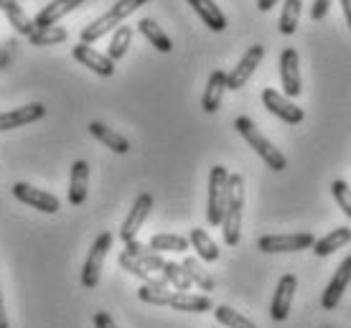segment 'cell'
Masks as SVG:
<instances>
[{"label": "cell", "mask_w": 351, "mask_h": 328, "mask_svg": "<svg viewBox=\"0 0 351 328\" xmlns=\"http://www.w3.org/2000/svg\"><path fill=\"white\" fill-rule=\"evenodd\" d=\"M242 209H245V178L239 173H229L227 206H224V219H221V234H224L227 247L239 244V237H242Z\"/></svg>", "instance_id": "1"}, {"label": "cell", "mask_w": 351, "mask_h": 328, "mask_svg": "<svg viewBox=\"0 0 351 328\" xmlns=\"http://www.w3.org/2000/svg\"><path fill=\"white\" fill-rule=\"evenodd\" d=\"M13 196H16L21 204L34 206V209H38V212H44V214H56L62 209V201H59L56 196L31 186V184H21V181L13 184Z\"/></svg>", "instance_id": "9"}, {"label": "cell", "mask_w": 351, "mask_h": 328, "mask_svg": "<svg viewBox=\"0 0 351 328\" xmlns=\"http://www.w3.org/2000/svg\"><path fill=\"white\" fill-rule=\"evenodd\" d=\"M280 81H282V92L288 99H295L303 92V84H300V64H298V51L295 49H282L280 53Z\"/></svg>", "instance_id": "10"}, {"label": "cell", "mask_w": 351, "mask_h": 328, "mask_svg": "<svg viewBox=\"0 0 351 328\" xmlns=\"http://www.w3.org/2000/svg\"><path fill=\"white\" fill-rule=\"evenodd\" d=\"M138 31L145 36V41H148L153 49H158L160 53H171L173 51V44H171V38L163 28L153 21V18H141V23H138Z\"/></svg>", "instance_id": "24"}, {"label": "cell", "mask_w": 351, "mask_h": 328, "mask_svg": "<svg viewBox=\"0 0 351 328\" xmlns=\"http://www.w3.org/2000/svg\"><path fill=\"white\" fill-rule=\"evenodd\" d=\"M69 38V31L62 26H49V28H36L34 34L28 36L31 46H53V44H64Z\"/></svg>", "instance_id": "31"}, {"label": "cell", "mask_w": 351, "mask_h": 328, "mask_svg": "<svg viewBox=\"0 0 351 328\" xmlns=\"http://www.w3.org/2000/svg\"><path fill=\"white\" fill-rule=\"evenodd\" d=\"M331 3L334 0H313V5H311V21H324L328 8H331Z\"/></svg>", "instance_id": "37"}, {"label": "cell", "mask_w": 351, "mask_h": 328, "mask_svg": "<svg viewBox=\"0 0 351 328\" xmlns=\"http://www.w3.org/2000/svg\"><path fill=\"white\" fill-rule=\"evenodd\" d=\"M224 89H227V74L221 69L211 71L209 81H206V89H204V97H202V107L204 112H217L221 105V97H224Z\"/></svg>", "instance_id": "18"}, {"label": "cell", "mask_w": 351, "mask_h": 328, "mask_svg": "<svg viewBox=\"0 0 351 328\" xmlns=\"http://www.w3.org/2000/svg\"><path fill=\"white\" fill-rule=\"evenodd\" d=\"M148 0H117L112 5V10H107L105 16L95 18L89 26L82 28V36H80V44H95V41H99L105 34H110V31H114L117 26H123V21L128 16H132L135 10L141 8V5H145Z\"/></svg>", "instance_id": "2"}, {"label": "cell", "mask_w": 351, "mask_h": 328, "mask_svg": "<svg viewBox=\"0 0 351 328\" xmlns=\"http://www.w3.org/2000/svg\"><path fill=\"white\" fill-rule=\"evenodd\" d=\"M168 305H171L173 311H184V313H206V311H211V298L206 293L196 295V293H178V290H176V293L171 295Z\"/></svg>", "instance_id": "21"}, {"label": "cell", "mask_w": 351, "mask_h": 328, "mask_svg": "<svg viewBox=\"0 0 351 328\" xmlns=\"http://www.w3.org/2000/svg\"><path fill=\"white\" fill-rule=\"evenodd\" d=\"M263 105L267 107V112H272L275 117H280L282 123L288 125H300L303 123V117H306V112H303V107H298L293 99H288L285 94H280V92H275V89H263Z\"/></svg>", "instance_id": "7"}, {"label": "cell", "mask_w": 351, "mask_h": 328, "mask_svg": "<svg viewBox=\"0 0 351 328\" xmlns=\"http://www.w3.org/2000/svg\"><path fill=\"white\" fill-rule=\"evenodd\" d=\"M125 252H128V255H132V257L138 260L141 265L148 267L150 273H153V270H163V265H166V260H163V255H160V252H153L148 244H143V242H138V240L125 242Z\"/></svg>", "instance_id": "25"}, {"label": "cell", "mask_w": 351, "mask_h": 328, "mask_svg": "<svg viewBox=\"0 0 351 328\" xmlns=\"http://www.w3.org/2000/svg\"><path fill=\"white\" fill-rule=\"evenodd\" d=\"M229 171L224 166H214L209 173V201H206V222L211 227H221L224 206H227Z\"/></svg>", "instance_id": "4"}, {"label": "cell", "mask_w": 351, "mask_h": 328, "mask_svg": "<svg viewBox=\"0 0 351 328\" xmlns=\"http://www.w3.org/2000/svg\"><path fill=\"white\" fill-rule=\"evenodd\" d=\"M181 267L186 270V275H189V280H191L193 285H199L204 293H211L214 290V277L206 273L202 267V262L193 257H186L184 262H181Z\"/></svg>", "instance_id": "30"}, {"label": "cell", "mask_w": 351, "mask_h": 328, "mask_svg": "<svg viewBox=\"0 0 351 328\" xmlns=\"http://www.w3.org/2000/svg\"><path fill=\"white\" fill-rule=\"evenodd\" d=\"M351 242V229L349 227H336L334 231H328L324 240L313 242V252H316L318 257H328V255H334L336 249L346 247Z\"/></svg>", "instance_id": "23"}, {"label": "cell", "mask_w": 351, "mask_h": 328, "mask_svg": "<svg viewBox=\"0 0 351 328\" xmlns=\"http://www.w3.org/2000/svg\"><path fill=\"white\" fill-rule=\"evenodd\" d=\"M150 209H153V196L150 194H141L138 199H135V204H132L128 219H125L123 227H120V240L130 242L138 237V231L143 229V224H145V219H148Z\"/></svg>", "instance_id": "12"}, {"label": "cell", "mask_w": 351, "mask_h": 328, "mask_svg": "<svg viewBox=\"0 0 351 328\" xmlns=\"http://www.w3.org/2000/svg\"><path fill=\"white\" fill-rule=\"evenodd\" d=\"M214 318L224 328H257L247 316H242V313L234 311V308H229V305H219V308L214 311Z\"/></svg>", "instance_id": "33"}, {"label": "cell", "mask_w": 351, "mask_h": 328, "mask_svg": "<svg viewBox=\"0 0 351 328\" xmlns=\"http://www.w3.org/2000/svg\"><path fill=\"white\" fill-rule=\"evenodd\" d=\"M89 133H92V138H97V140L102 142L105 148H110L112 153H117V155H125V153L130 151V140L123 138L120 133H114L112 127H107V125L89 123Z\"/></svg>", "instance_id": "20"}, {"label": "cell", "mask_w": 351, "mask_h": 328, "mask_svg": "<svg viewBox=\"0 0 351 328\" xmlns=\"http://www.w3.org/2000/svg\"><path fill=\"white\" fill-rule=\"evenodd\" d=\"M0 328H10L8 326V316H5V301H3V290H0Z\"/></svg>", "instance_id": "39"}, {"label": "cell", "mask_w": 351, "mask_h": 328, "mask_svg": "<svg viewBox=\"0 0 351 328\" xmlns=\"http://www.w3.org/2000/svg\"><path fill=\"white\" fill-rule=\"evenodd\" d=\"M84 3V0H51L49 5H44V8L36 13L34 18V26L36 28H49L53 26L56 21H62L66 13H71V10H77Z\"/></svg>", "instance_id": "16"}, {"label": "cell", "mask_w": 351, "mask_h": 328, "mask_svg": "<svg viewBox=\"0 0 351 328\" xmlns=\"http://www.w3.org/2000/svg\"><path fill=\"white\" fill-rule=\"evenodd\" d=\"M87 188H89V163L87 160H74L69 178V204L82 206L87 201Z\"/></svg>", "instance_id": "17"}, {"label": "cell", "mask_w": 351, "mask_h": 328, "mask_svg": "<svg viewBox=\"0 0 351 328\" xmlns=\"http://www.w3.org/2000/svg\"><path fill=\"white\" fill-rule=\"evenodd\" d=\"M95 328H117V323L112 320V316L107 311H97L95 313Z\"/></svg>", "instance_id": "38"}, {"label": "cell", "mask_w": 351, "mask_h": 328, "mask_svg": "<svg viewBox=\"0 0 351 328\" xmlns=\"http://www.w3.org/2000/svg\"><path fill=\"white\" fill-rule=\"evenodd\" d=\"M110 247H112V234H110V231H102V234L95 240L92 249H89L87 260H84V267H82V288L95 290L97 285H99V277H102V265H105Z\"/></svg>", "instance_id": "5"}, {"label": "cell", "mask_w": 351, "mask_h": 328, "mask_svg": "<svg viewBox=\"0 0 351 328\" xmlns=\"http://www.w3.org/2000/svg\"><path fill=\"white\" fill-rule=\"evenodd\" d=\"M265 59V46L255 44L250 46L245 51V56L239 59V64L234 66V69L227 74V89H232V92H237V89H242L250 81V77L255 74V69L260 66V62Z\"/></svg>", "instance_id": "8"}, {"label": "cell", "mask_w": 351, "mask_h": 328, "mask_svg": "<svg viewBox=\"0 0 351 328\" xmlns=\"http://www.w3.org/2000/svg\"><path fill=\"white\" fill-rule=\"evenodd\" d=\"M171 295L173 293L168 290V285H141L138 290V298L148 305H168Z\"/></svg>", "instance_id": "35"}, {"label": "cell", "mask_w": 351, "mask_h": 328, "mask_svg": "<svg viewBox=\"0 0 351 328\" xmlns=\"http://www.w3.org/2000/svg\"><path fill=\"white\" fill-rule=\"evenodd\" d=\"M280 0H257V8L263 10V13H267V10H272V5H278Z\"/></svg>", "instance_id": "40"}, {"label": "cell", "mask_w": 351, "mask_h": 328, "mask_svg": "<svg viewBox=\"0 0 351 328\" xmlns=\"http://www.w3.org/2000/svg\"><path fill=\"white\" fill-rule=\"evenodd\" d=\"M331 194H334L339 209L351 219V188L346 186L343 181H334V184H331Z\"/></svg>", "instance_id": "36"}, {"label": "cell", "mask_w": 351, "mask_h": 328, "mask_svg": "<svg viewBox=\"0 0 351 328\" xmlns=\"http://www.w3.org/2000/svg\"><path fill=\"white\" fill-rule=\"evenodd\" d=\"M189 5L196 10V16L204 21V26H209L211 31L221 34L227 28V16L221 13V8L214 0H189Z\"/></svg>", "instance_id": "19"}, {"label": "cell", "mask_w": 351, "mask_h": 328, "mask_svg": "<svg viewBox=\"0 0 351 328\" xmlns=\"http://www.w3.org/2000/svg\"><path fill=\"white\" fill-rule=\"evenodd\" d=\"M44 115H46V107L41 105V102H31V105H26V107L3 112V115H0V133H8V130L23 127V125L38 123Z\"/></svg>", "instance_id": "15"}, {"label": "cell", "mask_w": 351, "mask_h": 328, "mask_svg": "<svg viewBox=\"0 0 351 328\" xmlns=\"http://www.w3.org/2000/svg\"><path fill=\"white\" fill-rule=\"evenodd\" d=\"M349 283H351V255L343 260L341 265L336 267L334 277H331V280H328V285H326L324 298H321L324 311H334L336 305H339V301H341L343 290L349 288Z\"/></svg>", "instance_id": "13"}, {"label": "cell", "mask_w": 351, "mask_h": 328, "mask_svg": "<svg viewBox=\"0 0 351 328\" xmlns=\"http://www.w3.org/2000/svg\"><path fill=\"white\" fill-rule=\"evenodd\" d=\"M295 288H298V277L293 275V273H288V275L280 277L278 290H275V295H272V303H270V318L272 320H285L290 316Z\"/></svg>", "instance_id": "11"}, {"label": "cell", "mask_w": 351, "mask_h": 328, "mask_svg": "<svg viewBox=\"0 0 351 328\" xmlns=\"http://www.w3.org/2000/svg\"><path fill=\"white\" fill-rule=\"evenodd\" d=\"M153 252H189L191 242L181 234H153L148 244Z\"/></svg>", "instance_id": "28"}, {"label": "cell", "mask_w": 351, "mask_h": 328, "mask_svg": "<svg viewBox=\"0 0 351 328\" xmlns=\"http://www.w3.org/2000/svg\"><path fill=\"white\" fill-rule=\"evenodd\" d=\"M234 127H237V133L247 140V145H250V148H252V151L265 160V166H267V168H272V171L288 168V158H285V155H282V153L278 151V148H275V145H272V142L267 140L260 130H257V125L252 123L250 117H245V115L237 117V120H234Z\"/></svg>", "instance_id": "3"}, {"label": "cell", "mask_w": 351, "mask_h": 328, "mask_svg": "<svg viewBox=\"0 0 351 328\" xmlns=\"http://www.w3.org/2000/svg\"><path fill=\"white\" fill-rule=\"evenodd\" d=\"M0 10L5 13V18L10 21V26L16 28L21 36H31L36 31L34 18L18 5V0H0Z\"/></svg>", "instance_id": "22"}, {"label": "cell", "mask_w": 351, "mask_h": 328, "mask_svg": "<svg viewBox=\"0 0 351 328\" xmlns=\"http://www.w3.org/2000/svg\"><path fill=\"white\" fill-rule=\"evenodd\" d=\"M71 56L82 64V66H87L89 71H95L99 77H112L114 74V62L107 56V53L97 51L92 46L87 44H77L71 49Z\"/></svg>", "instance_id": "14"}, {"label": "cell", "mask_w": 351, "mask_h": 328, "mask_svg": "<svg viewBox=\"0 0 351 328\" xmlns=\"http://www.w3.org/2000/svg\"><path fill=\"white\" fill-rule=\"evenodd\" d=\"M120 267H123V270H128L130 275H135L138 280H143V285H168L166 277H163V275L156 277L148 267L141 265V262L132 257V255H128V252H123V255H120Z\"/></svg>", "instance_id": "27"}, {"label": "cell", "mask_w": 351, "mask_h": 328, "mask_svg": "<svg viewBox=\"0 0 351 328\" xmlns=\"http://www.w3.org/2000/svg\"><path fill=\"white\" fill-rule=\"evenodd\" d=\"M313 234L300 231V234H265L257 240V249H263L267 255L272 252H300V249L313 247Z\"/></svg>", "instance_id": "6"}, {"label": "cell", "mask_w": 351, "mask_h": 328, "mask_svg": "<svg viewBox=\"0 0 351 328\" xmlns=\"http://www.w3.org/2000/svg\"><path fill=\"white\" fill-rule=\"evenodd\" d=\"M160 275L166 277L168 285H173L178 293H189L191 290V280H189V275H186V270L178 262H171V260H166V265H163V270H160Z\"/></svg>", "instance_id": "32"}, {"label": "cell", "mask_w": 351, "mask_h": 328, "mask_svg": "<svg viewBox=\"0 0 351 328\" xmlns=\"http://www.w3.org/2000/svg\"><path fill=\"white\" fill-rule=\"evenodd\" d=\"M341 8H343V16H346V23L351 28V0H341Z\"/></svg>", "instance_id": "41"}, {"label": "cell", "mask_w": 351, "mask_h": 328, "mask_svg": "<svg viewBox=\"0 0 351 328\" xmlns=\"http://www.w3.org/2000/svg\"><path fill=\"white\" fill-rule=\"evenodd\" d=\"M189 242H191V247L199 252V257H202L204 262H214V260H219V247H217V242L206 234V229L193 227L191 234H189Z\"/></svg>", "instance_id": "26"}, {"label": "cell", "mask_w": 351, "mask_h": 328, "mask_svg": "<svg viewBox=\"0 0 351 328\" xmlns=\"http://www.w3.org/2000/svg\"><path fill=\"white\" fill-rule=\"evenodd\" d=\"M300 10H303V0H282L280 13V34L293 36L300 23Z\"/></svg>", "instance_id": "29"}, {"label": "cell", "mask_w": 351, "mask_h": 328, "mask_svg": "<svg viewBox=\"0 0 351 328\" xmlns=\"http://www.w3.org/2000/svg\"><path fill=\"white\" fill-rule=\"evenodd\" d=\"M132 41V28L130 26H117L114 28V36L110 41V49H107V56L112 62H120L125 53H128V46Z\"/></svg>", "instance_id": "34"}]
</instances>
